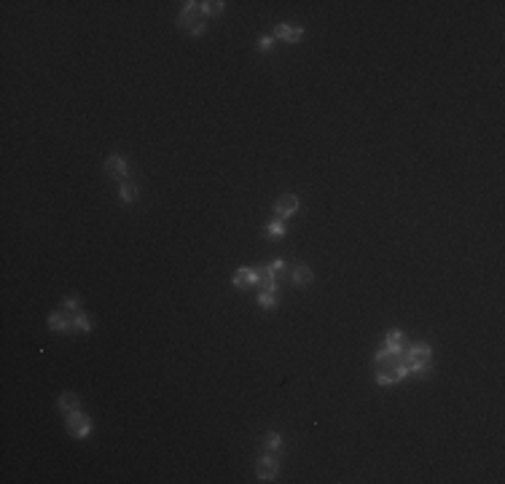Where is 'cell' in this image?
<instances>
[{"mask_svg":"<svg viewBox=\"0 0 505 484\" xmlns=\"http://www.w3.org/2000/svg\"><path fill=\"white\" fill-rule=\"evenodd\" d=\"M301 32H304V30H301V27H296V25H277V27H274V35L282 38V41H290V43L298 41V38H301Z\"/></svg>","mask_w":505,"mask_h":484,"instance_id":"5b68a950","label":"cell"},{"mask_svg":"<svg viewBox=\"0 0 505 484\" xmlns=\"http://www.w3.org/2000/svg\"><path fill=\"white\" fill-rule=\"evenodd\" d=\"M202 11H204V14H221L223 3H221V0H207V3H202Z\"/></svg>","mask_w":505,"mask_h":484,"instance_id":"e0dca14e","label":"cell"},{"mask_svg":"<svg viewBox=\"0 0 505 484\" xmlns=\"http://www.w3.org/2000/svg\"><path fill=\"white\" fill-rule=\"evenodd\" d=\"M255 283H258V272H252V269H239L234 275V285H239V288H250Z\"/></svg>","mask_w":505,"mask_h":484,"instance_id":"52a82bcc","label":"cell"},{"mask_svg":"<svg viewBox=\"0 0 505 484\" xmlns=\"http://www.w3.org/2000/svg\"><path fill=\"white\" fill-rule=\"evenodd\" d=\"M194 16H196V3H186V8L180 11V16H177V25L188 27L194 22Z\"/></svg>","mask_w":505,"mask_h":484,"instance_id":"ba28073f","label":"cell"},{"mask_svg":"<svg viewBox=\"0 0 505 484\" xmlns=\"http://www.w3.org/2000/svg\"><path fill=\"white\" fill-rule=\"evenodd\" d=\"M59 409H62V412H67V414L76 412V409H78V398L73 396V393H65V396L59 398Z\"/></svg>","mask_w":505,"mask_h":484,"instance_id":"7c38bea8","label":"cell"},{"mask_svg":"<svg viewBox=\"0 0 505 484\" xmlns=\"http://www.w3.org/2000/svg\"><path fill=\"white\" fill-rule=\"evenodd\" d=\"M73 326H76V328H81V331H89V317H86L84 312H78V315L73 317Z\"/></svg>","mask_w":505,"mask_h":484,"instance_id":"ac0fdd59","label":"cell"},{"mask_svg":"<svg viewBox=\"0 0 505 484\" xmlns=\"http://www.w3.org/2000/svg\"><path fill=\"white\" fill-rule=\"evenodd\" d=\"M269 234H272V237H282L285 234L282 221H272V224H269Z\"/></svg>","mask_w":505,"mask_h":484,"instance_id":"d6986e66","label":"cell"},{"mask_svg":"<svg viewBox=\"0 0 505 484\" xmlns=\"http://www.w3.org/2000/svg\"><path fill=\"white\" fill-rule=\"evenodd\" d=\"M65 310L76 312V310H78V301H76V299H67V301H65Z\"/></svg>","mask_w":505,"mask_h":484,"instance_id":"44dd1931","label":"cell"},{"mask_svg":"<svg viewBox=\"0 0 505 484\" xmlns=\"http://www.w3.org/2000/svg\"><path fill=\"white\" fill-rule=\"evenodd\" d=\"M384 350H390V352H400L403 350V334L400 331H393L387 337V347H384Z\"/></svg>","mask_w":505,"mask_h":484,"instance_id":"8fae6325","label":"cell"},{"mask_svg":"<svg viewBox=\"0 0 505 484\" xmlns=\"http://www.w3.org/2000/svg\"><path fill=\"white\" fill-rule=\"evenodd\" d=\"M376 379H379L382 385H393V382H398V379H400L398 366H395V369H382V371L376 374Z\"/></svg>","mask_w":505,"mask_h":484,"instance_id":"30bf717a","label":"cell"},{"mask_svg":"<svg viewBox=\"0 0 505 484\" xmlns=\"http://www.w3.org/2000/svg\"><path fill=\"white\" fill-rule=\"evenodd\" d=\"M298 210V199L293 197V194H285V197H280V202H277V215L280 218H285V215H293Z\"/></svg>","mask_w":505,"mask_h":484,"instance_id":"3957f363","label":"cell"},{"mask_svg":"<svg viewBox=\"0 0 505 484\" xmlns=\"http://www.w3.org/2000/svg\"><path fill=\"white\" fill-rule=\"evenodd\" d=\"M204 32V25H194V35H202Z\"/></svg>","mask_w":505,"mask_h":484,"instance_id":"603a6c76","label":"cell"},{"mask_svg":"<svg viewBox=\"0 0 505 484\" xmlns=\"http://www.w3.org/2000/svg\"><path fill=\"white\" fill-rule=\"evenodd\" d=\"M255 474H258V479H274V474H277V463H274V457H261V460H258Z\"/></svg>","mask_w":505,"mask_h":484,"instance_id":"277c9868","label":"cell"},{"mask_svg":"<svg viewBox=\"0 0 505 484\" xmlns=\"http://www.w3.org/2000/svg\"><path fill=\"white\" fill-rule=\"evenodd\" d=\"M293 283L296 285H309V283H312V269H309V266H296V272H293Z\"/></svg>","mask_w":505,"mask_h":484,"instance_id":"9c48e42d","label":"cell"},{"mask_svg":"<svg viewBox=\"0 0 505 484\" xmlns=\"http://www.w3.org/2000/svg\"><path fill=\"white\" fill-rule=\"evenodd\" d=\"M261 272H263V275H272V277H277V275H282V272H285V264H282V261L277 258V261H272V264H269L266 269H261Z\"/></svg>","mask_w":505,"mask_h":484,"instance_id":"9a60e30c","label":"cell"},{"mask_svg":"<svg viewBox=\"0 0 505 484\" xmlns=\"http://www.w3.org/2000/svg\"><path fill=\"white\" fill-rule=\"evenodd\" d=\"M266 447L269 449H277L280 447V433H269L266 436Z\"/></svg>","mask_w":505,"mask_h":484,"instance_id":"ffe728a7","label":"cell"},{"mask_svg":"<svg viewBox=\"0 0 505 484\" xmlns=\"http://www.w3.org/2000/svg\"><path fill=\"white\" fill-rule=\"evenodd\" d=\"M105 172L111 175V178H124V175H126L124 159H121V156H111V159L105 162Z\"/></svg>","mask_w":505,"mask_h":484,"instance_id":"8992f818","label":"cell"},{"mask_svg":"<svg viewBox=\"0 0 505 484\" xmlns=\"http://www.w3.org/2000/svg\"><path fill=\"white\" fill-rule=\"evenodd\" d=\"M403 361L409 363V369L427 366V361H430V347H427V344H411L409 350H406Z\"/></svg>","mask_w":505,"mask_h":484,"instance_id":"6da1fadb","label":"cell"},{"mask_svg":"<svg viewBox=\"0 0 505 484\" xmlns=\"http://www.w3.org/2000/svg\"><path fill=\"white\" fill-rule=\"evenodd\" d=\"M67 430H70L73 436H86L91 430V423H89V417L81 412V409H76V412H70L67 414Z\"/></svg>","mask_w":505,"mask_h":484,"instance_id":"7a4b0ae2","label":"cell"},{"mask_svg":"<svg viewBox=\"0 0 505 484\" xmlns=\"http://www.w3.org/2000/svg\"><path fill=\"white\" fill-rule=\"evenodd\" d=\"M49 323H51V328H54V331H67V317L59 315V312H54V315L49 317Z\"/></svg>","mask_w":505,"mask_h":484,"instance_id":"4fadbf2b","label":"cell"},{"mask_svg":"<svg viewBox=\"0 0 505 484\" xmlns=\"http://www.w3.org/2000/svg\"><path fill=\"white\" fill-rule=\"evenodd\" d=\"M135 197H137V186L135 183H124L121 186V199H124V202H135Z\"/></svg>","mask_w":505,"mask_h":484,"instance_id":"2e32d148","label":"cell"},{"mask_svg":"<svg viewBox=\"0 0 505 484\" xmlns=\"http://www.w3.org/2000/svg\"><path fill=\"white\" fill-rule=\"evenodd\" d=\"M269 46H272V38H261V51H269Z\"/></svg>","mask_w":505,"mask_h":484,"instance_id":"7402d4cb","label":"cell"},{"mask_svg":"<svg viewBox=\"0 0 505 484\" xmlns=\"http://www.w3.org/2000/svg\"><path fill=\"white\" fill-rule=\"evenodd\" d=\"M258 301H261V307H274L277 304V290H261Z\"/></svg>","mask_w":505,"mask_h":484,"instance_id":"5bb4252c","label":"cell"}]
</instances>
